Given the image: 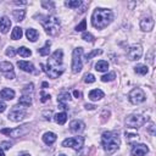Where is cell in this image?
<instances>
[{
	"label": "cell",
	"mask_w": 156,
	"mask_h": 156,
	"mask_svg": "<svg viewBox=\"0 0 156 156\" xmlns=\"http://www.w3.org/2000/svg\"><path fill=\"white\" fill-rule=\"evenodd\" d=\"M1 133H2V134H6V135H9V136H12V138H17V136L24 134V133H26V129L23 130L22 128H15V129L4 128V129H1Z\"/></svg>",
	"instance_id": "12"
},
{
	"label": "cell",
	"mask_w": 156,
	"mask_h": 156,
	"mask_svg": "<svg viewBox=\"0 0 156 156\" xmlns=\"http://www.w3.org/2000/svg\"><path fill=\"white\" fill-rule=\"evenodd\" d=\"M134 71H135V73L144 76V74H146V73L149 72V68H147V66H145V65H138V66L134 67Z\"/></svg>",
	"instance_id": "28"
},
{
	"label": "cell",
	"mask_w": 156,
	"mask_h": 156,
	"mask_svg": "<svg viewBox=\"0 0 156 156\" xmlns=\"http://www.w3.org/2000/svg\"><path fill=\"white\" fill-rule=\"evenodd\" d=\"M49 99H50V95L46 94L44 90H41V91H40V101H41V102H46Z\"/></svg>",
	"instance_id": "37"
},
{
	"label": "cell",
	"mask_w": 156,
	"mask_h": 156,
	"mask_svg": "<svg viewBox=\"0 0 156 156\" xmlns=\"http://www.w3.org/2000/svg\"><path fill=\"white\" fill-rule=\"evenodd\" d=\"M128 99L132 104L136 105V104H140V102H144L146 96H145V93L140 89V88H135L133 89L129 94H128Z\"/></svg>",
	"instance_id": "7"
},
{
	"label": "cell",
	"mask_w": 156,
	"mask_h": 156,
	"mask_svg": "<svg viewBox=\"0 0 156 156\" xmlns=\"http://www.w3.org/2000/svg\"><path fill=\"white\" fill-rule=\"evenodd\" d=\"M41 87H43V88H48V87H49V83H48V82H43Z\"/></svg>",
	"instance_id": "46"
},
{
	"label": "cell",
	"mask_w": 156,
	"mask_h": 156,
	"mask_svg": "<svg viewBox=\"0 0 156 156\" xmlns=\"http://www.w3.org/2000/svg\"><path fill=\"white\" fill-rule=\"evenodd\" d=\"M18 105L22 106H30L32 105V99L29 98V95H22L18 99Z\"/></svg>",
	"instance_id": "25"
},
{
	"label": "cell",
	"mask_w": 156,
	"mask_h": 156,
	"mask_svg": "<svg viewBox=\"0 0 156 156\" xmlns=\"http://www.w3.org/2000/svg\"><path fill=\"white\" fill-rule=\"evenodd\" d=\"M85 128V124L82 122V121H78V119H74L69 124V130L73 132V133H80L83 132Z\"/></svg>",
	"instance_id": "14"
},
{
	"label": "cell",
	"mask_w": 156,
	"mask_h": 156,
	"mask_svg": "<svg viewBox=\"0 0 156 156\" xmlns=\"http://www.w3.org/2000/svg\"><path fill=\"white\" fill-rule=\"evenodd\" d=\"M82 39H84L85 41H89V43H93L94 41V35L89 32H83L82 34Z\"/></svg>",
	"instance_id": "32"
},
{
	"label": "cell",
	"mask_w": 156,
	"mask_h": 156,
	"mask_svg": "<svg viewBox=\"0 0 156 156\" xmlns=\"http://www.w3.org/2000/svg\"><path fill=\"white\" fill-rule=\"evenodd\" d=\"M141 55H143V49H141L140 45H133V46H130V48L128 49V51H127V56H128V58L132 60V61L139 60V58L141 57Z\"/></svg>",
	"instance_id": "10"
},
{
	"label": "cell",
	"mask_w": 156,
	"mask_h": 156,
	"mask_svg": "<svg viewBox=\"0 0 156 156\" xmlns=\"http://www.w3.org/2000/svg\"><path fill=\"white\" fill-rule=\"evenodd\" d=\"M17 66H18L22 71H24V72H29V73L35 72L34 66H33L30 62H28V61H18V62H17Z\"/></svg>",
	"instance_id": "17"
},
{
	"label": "cell",
	"mask_w": 156,
	"mask_h": 156,
	"mask_svg": "<svg viewBox=\"0 0 156 156\" xmlns=\"http://www.w3.org/2000/svg\"><path fill=\"white\" fill-rule=\"evenodd\" d=\"M96 106L95 105H91V104H85V108L87 110H94Z\"/></svg>",
	"instance_id": "44"
},
{
	"label": "cell",
	"mask_w": 156,
	"mask_h": 156,
	"mask_svg": "<svg viewBox=\"0 0 156 156\" xmlns=\"http://www.w3.org/2000/svg\"><path fill=\"white\" fill-rule=\"evenodd\" d=\"M21 156H30V155H28V154H24V155H21Z\"/></svg>",
	"instance_id": "50"
},
{
	"label": "cell",
	"mask_w": 156,
	"mask_h": 156,
	"mask_svg": "<svg viewBox=\"0 0 156 156\" xmlns=\"http://www.w3.org/2000/svg\"><path fill=\"white\" fill-rule=\"evenodd\" d=\"M66 121H67V115H66V112H60V113H56L55 115V122L56 123H58V124H65L66 123Z\"/></svg>",
	"instance_id": "24"
},
{
	"label": "cell",
	"mask_w": 156,
	"mask_h": 156,
	"mask_svg": "<svg viewBox=\"0 0 156 156\" xmlns=\"http://www.w3.org/2000/svg\"><path fill=\"white\" fill-rule=\"evenodd\" d=\"M15 98V91L10 88H4L1 91H0V99H4V100H11Z\"/></svg>",
	"instance_id": "18"
},
{
	"label": "cell",
	"mask_w": 156,
	"mask_h": 156,
	"mask_svg": "<svg viewBox=\"0 0 156 156\" xmlns=\"http://www.w3.org/2000/svg\"><path fill=\"white\" fill-rule=\"evenodd\" d=\"M15 4H17V5H20V4H22V5H26L27 2H26V1H15Z\"/></svg>",
	"instance_id": "47"
},
{
	"label": "cell",
	"mask_w": 156,
	"mask_h": 156,
	"mask_svg": "<svg viewBox=\"0 0 156 156\" xmlns=\"http://www.w3.org/2000/svg\"><path fill=\"white\" fill-rule=\"evenodd\" d=\"M12 15H13V18H15L17 22H20V21H22V20L24 18L26 11H24V10H15Z\"/></svg>",
	"instance_id": "29"
},
{
	"label": "cell",
	"mask_w": 156,
	"mask_h": 156,
	"mask_svg": "<svg viewBox=\"0 0 156 156\" xmlns=\"http://www.w3.org/2000/svg\"><path fill=\"white\" fill-rule=\"evenodd\" d=\"M107 68H108L107 61L100 60V61H98V62L95 63V69H96L98 72H105V71H107Z\"/></svg>",
	"instance_id": "21"
},
{
	"label": "cell",
	"mask_w": 156,
	"mask_h": 156,
	"mask_svg": "<svg viewBox=\"0 0 156 156\" xmlns=\"http://www.w3.org/2000/svg\"><path fill=\"white\" fill-rule=\"evenodd\" d=\"M6 107H7V106H6V104H5V102H0V113H1V112H4V111L6 110Z\"/></svg>",
	"instance_id": "41"
},
{
	"label": "cell",
	"mask_w": 156,
	"mask_h": 156,
	"mask_svg": "<svg viewBox=\"0 0 156 156\" xmlns=\"http://www.w3.org/2000/svg\"><path fill=\"white\" fill-rule=\"evenodd\" d=\"M73 95H74L77 99H80V98H82V93L78 91V90H74V91H73Z\"/></svg>",
	"instance_id": "42"
},
{
	"label": "cell",
	"mask_w": 156,
	"mask_h": 156,
	"mask_svg": "<svg viewBox=\"0 0 156 156\" xmlns=\"http://www.w3.org/2000/svg\"><path fill=\"white\" fill-rule=\"evenodd\" d=\"M62 50L57 49L48 60V65L44 66L43 63L40 65V67L43 68V71L50 77V78H57L62 74L63 72V67H62Z\"/></svg>",
	"instance_id": "1"
},
{
	"label": "cell",
	"mask_w": 156,
	"mask_h": 156,
	"mask_svg": "<svg viewBox=\"0 0 156 156\" xmlns=\"http://www.w3.org/2000/svg\"><path fill=\"white\" fill-rule=\"evenodd\" d=\"M84 82H85V83H88V84L94 83V82H95V77H94L91 73H87V74L84 76Z\"/></svg>",
	"instance_id": "36"
},
{
	"label": "cell",
	"mask_w": 156,
	"mask_h": 156,
	"mask_svg": "<svg viewBox=\"0 0 156 156\" xmlns=\"http://www.w3.org/2000/svg\"><path fill=\"white\" fill-rule=\"evenodd\" d=\"M26 35H27L28 40H30V41H35L38 39V32L33 28H28L26 32Z\"/></svg>",
	"instance_id": "23"
},
{
	"label": "cell",
	"mask_w": 156,
	"mask_h": 156,
	"mask_svg": "<svg viewBox=\"0 0 156 156\" xmlns=\"http://www.w3.org/2000/svg\"><path fill=\"white\" fill-rule=\"evenodd\" d=\"M100 54H102V50H98V49H95V50H93L91 52H89V54H87L85 55V60L88 61V60H90L91 57H94V56H96V55H100Z\"/></svg>",
	"instance_id": "33"
},
{
	"label": "cell",
	"mask_w": 156,
	"mask_h": 156,
	"mask_svg": "<svg viewBox=\"0 0 156 156\" xmlns=\"http://www.w3.org/2000/svg\"><path fill=\"white\" fill-rule=\"evenodd\" d=\"M102 98H104V91L100 90V89H94V90H91L89 93V99L91 101H98V100H100Z\"/></svg>",
	"instance_id": "19"
},
{
	"label": "cell",
	"mask_w": 156,
	"mask_h": 156,
	"mask_svg": "<svg viewBox=\"0 0 156 156\" xmlns=\"http://www.w3.org/2000/svg\"><path fill=\"white\" fill-rule=\"evenodd\" d=\"M154 24H155V22L152 20V17H145L140 21V28L145 32H150L154 28Z\"/></svg>",
	"instance_id": "13"
},
{
	"label": "cell",
	"mask_w": 156,
	"mask_h": 156,
	"mask_svg": "<svg viewBox=\"0 0 156 156\" xmlns=\"http://www.w3.org/2000/svg\"><path fill=\"white\" fill-rule=\"evenodd\" d=\"M84 29H87V21L85 20H83L79 24H77V27H76V30L77 32H83Z\"/></svg>",
	"instance_id": "35"
},
{
	"label": "cell",
	"mask_w": 156,
	"mask_h": 156,
	"mask_svg": "<svg viewBox=\"0 0 156 156\" xmlns=\"http://www.w3.org/2000/svg\"><path fill=\"white\" fill-rule=\"evenodd\" d=\"M58 156H66V155H63V154H61V155H58Z\"/></svg>",
	"instance_id": "51"
},
{
	"label": "cell",
	"mask_w": 156,
	"mask_h": 156,
	"mask_svg": "<svg viewBox=\"0 0 156 156\" xmlns=\"http://www.w3.org/2000/svg\"><path fill=\"white\" fill-rule=\"evenodd\" d=\"M101 144L105 152L111 155L118 149L121 140L116 132H105L102 133V136H101Z\"/></svg>",
	"instance_id": "3"
},
{
	"label": "cell",
	"mask_w": 156,
	"mask_h": 156,
	"mask_svg": "<svg viewBox=\"0 0 156 156\" xmlns=\"http://www.w3.org/2000/svg\"><path fill=\"white\" fill-rule=\"evenodd\" d=\"M0 156H5V155H4V151H2L1 149H0Z\"/></svg>",
	"instance_id": "49"
},
{
	"label": "cell",
	"mask_w": 156,
	"mask_h": 156,
	"mask_svg": "<svg viewBox=\"0 0 156 156\" xmlns=\"http://www.w3.org/2000/svg\"><path fill=\"white\" fill-rule=\"evenodd\" d=\"M149 152V147L144 144H134L132 146V155L133 156H145Z\"/></svg>",
	"instance_id": "11"
},
{
	"label": "cell",
	"mask_w": 156,
	"mask_h": 156,
	"mask_svg": "<svg viewBox=\"0 0 156 156\" xmlns=\"http://www.w3.org/2000/svg\"><path fill=\"white\" fill-rule=\"evenodd\" d=\"M56 138H57V135H56L55 133H52V132H48V133H45V134L43 135V141H44L45 144H48V145H51V144L55 143Z\"/></svg>",
	"instance_id": "20"
},
{
	"label": "cell",
	"mask_w": 156,
	"mask_h": 156,
	"mask_svg": "<svg viewBox=\"0 0 156 156\" xmlns=\"http://www.w3.org/2000/svg\"><path fill=\"white\" fill-rule=\"evenodd\" d=\"M69 100H71V95H69V93H62V94H60V95L57 96V102H58L60 107L63 108V110H67V107H66V102H68Z\"/></svg>",
	"instance_id": "15"
},
{
	"label": "cell",
	"mask_w": 156,
	"mask_h": 156,
	"mask_svg": "<svg viewBox=\"0 0 156 156\" xmlns=\"http://www.w3.org/2000/svg\"><path fill=\"white\" fill-rule=\"evenodd\" d=\"M0 71H1V72H4V73L13 72V66H12V63L6 62V61L0 62Z\"/></svg>",
	"instance_id": "22"
},
{
	"label": "cell",
	"mask_w": 156,
	"mask_h": 156,
	"mask_svg": "<svg viewBox=\"0 0 156 156\" xmlns=\"http://www.w3.org/2000/svg\"><path fill=\"white\" fill-rule=\"evenodd\" d=\"M146 122V118L141 115H130L126 118V126L129 128H140L141 126H144V123Z\"/></svg>",
	"instance_id": "6"
},
{
	"label": "cell",
	"mask_w": 156,
	"mask_h": 156,
	"mask_svg": "<svg viewBox=\"0 0 156 156\" xmlns=\"http://www.w3.org/2000/svg\"><path fill=\"white\" fill-rule=\"evenodd\" d=\"M1 145H2V146H4V149H6V150L11 147V143H7V141H4Z\"/></svg>",
	"instance_id": "43"
},
{
	"label": "cell",
	"mask_w": 156,
	"mask_h": 156,
	"mask_svg": "<svg viewBox=\"0 0 156 156\" xmlns=\"http://www.w3.org/2000/svg\"><path fill=\"white\" fill-rule=\"evenodd\" d=\"M149 130H150V132H151V133L154 134V126H152V124H151V126L149 127Z\"/></svg>",
	"instance_id": "48"
},
{
	"label": "cell",
	"mask_w": 156,
	"mask_h": 156,
	"mask_svg": "<svg viewBox=\"0 0 156 156\" xmlns=\"http://www.w3.org/2000/svg\"><path fill=\"white\" fill-rule=\"evenodd\" d=\"M39 22L41 23V26L44 27L45 32L50 35H56L60 30V20L56 16H39Z\"/></svg>",
	"instance_id": "4"
},
{
	"label": "cell",
	"mask_w": 156,
	"mask_h": 156,
	"mask_svg": "<svg viewBox=\"0 0 156 156\" xmlns=\"http://www.w3.org/2000/svg\"><path fill=\"white\" fill-rule=\"evenodd\" d=\"M22 34H23L22 28H20V27H15L13 30H12V33H11V39H13V40L21 39V38H22Z\"/></svg>",
	"instance_id": "26"
},
{
	"label": "cell",
	"mask_w": 156,
	"mask_h": 156,
	"mask_svg": "<svg viewBox=\"0 0 156 156\" xmlns=\"http://www.w3.org/2000/svg\"><path fill=\"white\" fill-rule=\"evenodd\" d=\"M16 52H17V51H16L13 48H7V49H6V55L10 56V57H13V56L16 55Z\"/></svg>",
	"instance_id": "38"
},
{
	"label": "cell",
	"mask_w": 156,
	"mask_h": 156,
	"mask_svg": "<svg viewBox=\"0 0 156 156\" xmlns=\"http://www.w3.org/2000/svg\"><path fill=\"white\" fill-rule=\"evenodd\" d=\"M82 54H83L82 48H76L73 50V55H72V72L73 73H78L82 69Z\"/></svg>",
	"instance_id": "5"
},
{
	"label": "cell",
	"mask_w": 156,
	"mask_h": 156,
	"mask_svg": "<svg viewBox=\"0 0 156 156\" xmlns=\"http://www.w3.org/2000/svg\"><path fill=\"white\" fill-rule=\"evenodd\" d=\"M41 6H44V7H45V9H48V10H49V7H50V9L52 10V9H54V6H55V4H54L52 1H50V2L43 1V2H41Z\"/></svg>",
	"instance_id": "39"
},
{
	"label": "cell",
	"mask_w": 156,
	"mask_h": 156,
	"mask_svg": "<svg viewBox=\"0 0 156 156\" xmlns=\"http://www.w3.org/2000/svg\"><path fill=\"white\" fill-rule=\"evenodd\" d=\"M10 27H11V21H10V18L6 17V16H2V17L0 18V32L5 34V33L9 32Z\"/></svg>",
	"instance_id": "16"
},
{
	"label": "cell",
	"mask_w": 156,
	"mask_h": 156,
	"mask_svg": "<svg viewBox=\"0 0 156 156\" xmlns=\"http://www.w3.org/2000/svg\"><path fill=\"white\" fill-rule=\"evenodd\" d=\"M112 20H113V13L108 9L98 7L94 10L93 16H91V23L98 29L105 28L107 24H110L112 22Z\"/></svg>",
	"instance_id": "2"
},
{
	"label": "cell",
	"mask_w": 156,
	"mask_h": 156,
	"mask_svg": "<svg viewBox=\"0 0 156 156\" xmlns=\"http://www.w3.org/2000/svg\"><path fill=\"white\" fill-rule=\"evenodd\" d=\"M7 117H9V119H11L13 122H20L26 117V111L20 108L18 106H13Z\"/></svg>",
	"instance_id": "9"
},
{
	"label": "cell",
	"mask_w": 156,
	"mask_h": 156,
	"mask_svg": "<svg viewBox=\"0 0 156 156\" xmlns=\"http://www.w3.org/2000/svg\"><path fill=\"white\" fill-rule=\"evenodd\" d=\"M17 54H20V55L23 56V57H29V56L32 55V51H30L29 49H27L26 46H21V48L17 50Z\"/></svg>",
	"instance_id": "31"
},
{
	"label": "cell",
	"mask_w": 156,
	"mask_h": 156,
	"mask_svg": "<svg viewBox=\"0 0 156 156\" xmlns=\"http://www.w3.org/2000/svg\"><path fill=\"white\" fill-rule=\"evenodd\" d=\"M115 77H116V74H115L113 72H111V73H108V74L102 76V77H101V80H102V82H111V80L115 79Z\"/></svg>",
	"instance_id": "34"
},
{
	"label": "cell",
	"mask_w": 156,
	"mask_h": 156,
	"mask_svg": "<svg viewBox=\"0 0 156 156\" xmlns=\"http://www.w3.org/2000/svg\"><path fill=\"white\" fill-rule=\"evenodd\" d=\"M24 94L26 93H28V91H33V84H29V85H26L24 88H23V90H22Z\"/></svg>",
	"instance_id": "40"
},
{
	"label": "cell",
	"mask_w": 156,
	"mask_h": 156,
	"mask_svg": "<svg viewBox=\"0 0 156 156\" xmlns=\"http://www.w3.org/2000/svg\"><path fill=\"white\" fill-rule=\"evenodd\" d=\"M65 5L67 7H71V9H77L82 5V1L80 0H68V1L65 2Z\"/></svg>",
	"instance_id": "30"
},
{
	"label": "cell",
	"mask_w": 156,
	"mask_h": 156,
	"mask_svg": "<svg viewBox=\"0 0 156 156\" xmlns=\"http://www.w3.org/2000/svg\"><path fill=\"white\" fill-rule=\"evenodd\" d=\"M6 78H9V79H13V78H15V73H13V72L6 73Z\"/></svg>",
	"instance_id": "45"
},
{
	"label": "cell",
	"mask_w": 156,
	"mask_h": 156,
	"mask_svg": "<svg viewBox=\"0 0 156 156\" xmlns=\"http://www.w3.org/2000/svg\"><path fill=\"white\" fill-rule=\"evenodd\" d=\"M50 45H51V41H46L45 43V45L41 48V49H38V52L41 55V56H46V55H49V52H50Z\"/></svg>",
	"instance_id": "27"
},
{
	"label": "cell",
	"mask_w": 156,
	"mask_h": 156,
	"mask_svg": "<svg viewBox=\"0 0 156 156\" xmlns=\"http://www.w3.org/2000/svg\"><path fill=\"white\" fill-rule=\"evenodd\" d=\"M84 143V138L83 136H74V138H67L62 141V146H69L73 147L74 150H79L83 146Z\"/></svg>",
	"instance_id": "8"
}]
</instances>
